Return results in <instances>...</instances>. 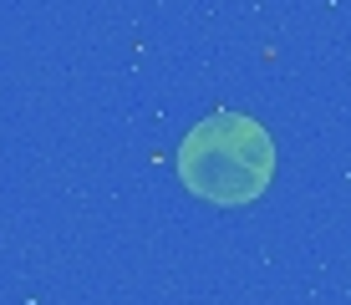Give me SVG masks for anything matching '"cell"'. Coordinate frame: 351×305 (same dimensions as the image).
Segmentation results:
<instances>
[{"label":"cell","instance_id":"cell-1","mask_svg":"<svg viewBox=\"0 0 351 305\" xmlns=\"http://www.w3.org/2000/svg\"><path fill=\"white\" fill-rule=\"evenodd\" d=\"M275 168V143L255 117L239 112H214L184 138L178 148V173L189 193L209 204H250L265 193Z\"/></svg>","mask_w":351,"mask_h":305}]
</instances>
